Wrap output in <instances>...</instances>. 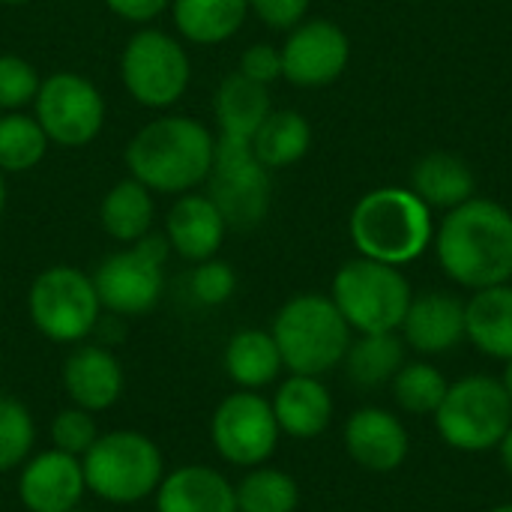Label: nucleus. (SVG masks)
<instances>
[{
  "label": "nucleus",
  "instance_id": "40",
  "mask_svg": "<svg viewBox=\"0 0 512 512\" xmlns=\"http://www.w3.org/2000/svg\"><path fill=\"white\" fill-rule=\"evenodd\" d=\"M498 456H501V465H504V471L512 477V426L507 429V435L501 438V444H498Z\"/></svg>",
  "mask_w": 512,
  "mask_h": 512
},
{
  "label": "nucleus",
  "instance_id": "16",
  "mask_svg": "<svg viewBox=\"0 0 512 512\" xmlns=\"http://www.w3.org/2000/svg\"><path fill=\"white\" fill-rule=\"evenodd\" d=\"M342 441L351 462L369 474H393L411 453V435L405 423L381 405L357 408L345 423Z\"/></svg>",
  "mask_w": 512,
  "mask_h": 512
},
{
  "label": "nucleus",
  "instance_id": "17",
  "mask_svg": "<svg viewBox=\"0 0 512 512\" xmlns=\"http://www.w3.org/2000/svg\"><path fill=\"white\" fill-rule=\"evenodd\" d=\"M60 384L69 399V405L84 408L90 414L111 411L126 387V372L117 354L105 345H72V351L63 360Z\"/></svg>",
  "mask_w": 512,
  "mask_h": 512
},
{
  "label": "nucleus",
  "instance_id": "2",
  "mask_svg": "<svg viewBox=\"0 0 512 512\" xmlns=\"http://www.w3.org/2000/svg\"><path fill=\"white\" fill-rule=\"evenodd\" d=\"M216 135L195 117L165 114L144 123L126 144L129 177L150 192L186 195L201 186L213 168Z\"/></svg>",
  "mask_w": 512,
  "mask_h": 512
},
{
  "label": "nucleus",
  "instance_id": "3",
  "mask_svg": "<svg viewBox=\"0 0 512 512\" xmlns=\"http://www.w3.org/2000/svg\"><path fill=\"white\" fill-rule=\"evenodd\" d=\"M348 231L363 258L393 267L417 261L435 240L432 207L399 186L366 192L351 210Z\"/></svg>",
  "mask_w": 512,
  "mask_h": 512
},
{
  "label": "nucleus",
  "instance_id": "4",
  "mask_svg": "<svg viewBox=\"0 0 512 512\" xmlns=\"http://www.w3.org/2000/svg\"><path fill=\"white\" fill-rule=\"evenodd\" d=\"M282 363L291 375H315L339 369L354 330L336 309V303L324 294H297L291 297L273 318L270 327Z\"/></svg>",
  "mask_w": 512,
  "mask_h": 512
},
{
  "label": "nucleus",
  "instance_id": "19",
  "mask_svg": "<svg viewBox=\"0 0 512 512\" xmlns=\"http://www.w3.org/2000/svg\"><path fill=\"white\" fill-rule=\"evenodd\" d=\"M228 234V222L219 207L207 198V192H186L177 195L174 207L165 219V240L168 246L192 264L216 258Z\"/></svg>",
  "mask_w": 512,
  "mask_h": 512
},
{
  "label": "nucleus",
  "instance_id": "36",
  "mask_svg": "<svg viewBox=\"0 0 512 512\" xmlns=\"http://www.w3.org/2000/svg\"><path fill=\"white\" fill-rule=\"evenodd\" d=\"M189 288H192V297L201 306H222L237 291V273H234V267L228 261L207 258V261L195 264Z\"/></svg>",
  "mask_w": 512,
  "mask_h": 512
},
{
  "label": "nucleus",
  "instance_id": "15",
  "mask_svg": "<svg viewBox=\"0 0 512 512\" xmlns=\"http://www.w3.org/2000/svg\"><path fill=\"white\" fill-rule=\"evenodd\" d=\"M84 495L87 483L78 456L48 447L18 468V501L27 512H72Z\"/></svg>",
  "mask_w": 512,
  "mask_h": 512
},
{
  "label": "nucleus",
  "instance_id": "11",
  "mask_svg": "<svg viewBox=\"0 0 512 512\" xmlns=\"http://www.w3.org/2000/svg\"><path fill=\"white\" fill-rule=\"evenodd\" d=\"M204 183L228 228L249 231L264 222L270 210V171L255 159L252 141L216 135L213 168Z\"/></svg>",
  "mask_w": 512,
  "mask_h": 512
},
{
  "label": "nucleus",
  "instance_id": "33",
  "mask_svg": "<svg viewBox=\"0 0 512 512\" xmlns=\"http://www.w3.org/2000/svg\"><path fill=\"white\" fill-rule=\"evenodd\" d=\"M36 447V420L12 396H0V474L18 471Z\"/></svg>",
  "mask_w": 512,
  "mask_h": 512
},
{
  "label": "nucleus",
  "instance_id": "13",
  "mask_svg": "<svg viewBox=\"0 0 512 512\" xmlns=\"http://www.w3.org/2000/svg\"><path fill=\"white\" fill-rule=\"evenodd\" d=\"M33 117L57 147H87L105 126L99 87L78 72H51L33 99Z\"/></svg>",
  "mask_w": 512,
  "mask_h": 512
},
{
  "label": "nucleus",
  "instance_id": "38",
  "mask_svg": "<svg viewBox=\"0 0 512 512\" xmlns=\"http://www.w3.org/2000/svg\"><path fill=\"white\" fill-rule=\"evenodd\" d=\"M249 9L273 30H291L297 27L306 12L309 0H249Z\"/></svg>",
  "mask_w": 512,
  "mask_h": 512
},
{
  "label": "nucleus",
  "instance_id": "1",
  "mask_svg": "<svg viewBox=\"0 0 512 512\" xmlns=\"http://www.w3.org/2000/svg\"><path fill=\"white\" fill-rule=\"evenodd\" d=\"M432 243L441 270L462 288L480 291L512 279V213L492 198H468L447 210Z\"/></svg>",
  "mask_w": 512,
  "mask_h": 512
},
{
  "label": "nucleus",
  "instance_id": "18",
  "mask_svg": "<svg viewBox=\"0 0 512 512\" xmlns=\"http://www.w3.org/2000/svg\"><path fill=\"white\" fill-rule=\"evenodd\" d=\"M405 348L420 357H438L465 342V300L447 291H429L411 300L402 321Z\"/></svg>",
  "mask_w": 512,
  "mask_h": 512
},
{
  "label": "nucleus",
  "instance_id": "24",
  "mask_svg": "<svg viewBox=\"0 0 512 512\" xmlns=\"http://www.w3.org/2000/svg\"><path fill=\"white\" fill-rule=\"evenodd\" d=\"M213 111H216L219 135H231V138L252 141V135L267 120V114L273 111V105H270V93H267L264 84L249 81L246 75L234 72V75H228L216 87Z\"/></svg>",
  "mask_w": 512,
  "mask_h": 512
},
{
  "label": "nucleus",
  "instance_id": "45",
  "mask_svg": "<svg viewBox=\"0 0 512 512\" xmlns=\"http://www.w3.org/2000/svg\"><path fill=\"white\" fill-rule=\"evenodd\" d=\"M72 512H84V510H81V507H78V510H72Z\"/></svg>",
  "mask_w": 512,
  "mask_h": 512
},
{
  "label": "nucleus",
  "instance_id": "31",
  "mask_svg": "<svg viewBox=\"0 0 512 512\" xmlns=\"http://www.w3.org/2000/svg\"><path fill=\"white\" fill-rule=\"evenodd\" d=\"M48 135L39 120L21 111H6L0 117V171L21 174L36 168L48 153Z\"/></svg>",
  "mask_w": 512,
  "mask_h": 512
},
{
  "label": "nucleus",
  "instance_id": "41",
  "mask_svg": "<svg viewBox=\"0 0 512 512\" xmlns=\"http://www.w3.org/2000/svg\"><path fill=\"white\" fill-rule=\"evenodd\" d=\"M501 384H504V390H507V396H510L512 402V360L504 363V375H501Z\"/></svg>",
  "mask_w": 512,
  "mask_h": 512
},
{
  "label": "nucleus",
  "instance_id": "42",
  "mask_svg": "<svg viewBox=\"0 0 512 512\" xmlns=\"http://www.w3.org/2000/svg\"><path fill=\"white\" fill-rule=\"evenodd\" d=\"M3 207H6V174L0 171V216H3Z\"/></svg>",
  "mask_w": 512,
  "mask_h": 512
},
{
  "label": "nucleus",
  "instance_id": "34",
  "mask_svg": "<svg viewBox=\"0 0 512 512\" xmlns=\"http://www.w3.org/2000/svg\"><path fill=\"white\" fill-rule=\"evenodd\" d=\"M48 435H51V447H54V450L81 459V456L96 444V438H99L102 432H99L96 414H90V411H84V408H75V405H66L63 411L54 414Z\"/></svg>",
  "mask_w": 512,
  "mask_h": 512
},
{
  "label": "nucleus",
  "instance_id": "21",
  "mask_svg": "<svg viewBox=\"0 0 512 512\" xmlns=\"http://www.w3.org/2000/svg\"><path fill=\"white\" fill-rule=\"evenodd\" d=\"M279 432L297 441L324 435L333 423L336 402L330 387L315 375H288L270 399Z\"/></svg>",
  "mask_w": 512,
  "mask_h": 512
},
{
  "label": "nucleus",
  "instance_id": "20",
  "mask_svg": "<svg viewBox=\"0 0 512 512\" xmlns=\"http://www.w3.org/2000/svg\"><path fill=\"white\" fill-rule=\"evenodd\" d=\"M153 507L156 512H237V492L210 465H177L165 471Z\"/></svg>",
  "mask_w": 512,
  "mask_h": 512
},
{
  "label": "nucleus",
  "instance_id": "22",
  "mask_svg": "<svg viewBox=\"0 0 512 512\" xmlns=\"http://www.w3.org/2000/svg\"><path fill=\"white\" fill-rule=\"evenodd\" d=\"M465 339L492 360H512V285H492L465 303Z\"/></svg>",
  "mask_w": 512,
  "mask_h": 512
},
{
  "label": "nucleus",
  "instance_id": "39",
  "mask_svg": "<svg viewBox=\"0 0 512 512\" xmlns=\"http://www.w3.org/2000/svg\"><path fill=\"white\" fill-rule=\"evenodd\" d=\"M105 6L123 21L147 24V21L159 18L171 6V0H105Z\"/></svg>",
  "mask_w": 512,
  "mask_h": 512
},
{
  "label": "nucleus",
  "instance_id": "12",
  "mask_svg": "<svg viewBox=\"0 0 512 512\" xmlns=\"http://www.w3.org/2000/svg\"><path fill=\"white\" fill-rule=\"evenodd\" d=\"M279 423L267 396L255 390L228 393L210 417V444L225 465L258 468L267 465L279 447Z\"/></svg>",
  "mask_w": 512,
  "mask_h": 512
},
{
  "label": "nucleus",
  "instance_id": "26",
  "mask_svg": "<svg viewBox=\"0 0 512 512\" xmlns=\"http://www.w3.org/2000/svg\"><path fill=\"white\" fill-rule=\"evenodd\" d=\"M249 0H171V18L192 45L228 42L246 21Z\"/></svg>",
  "mask_w": 512,
  "mask_h": 512
},
{
  "label": "nucleus",
  "instance_id": "43",
  "mask_svg": "<svg viewBox=\"0 0 512 512\" xmlns=\"http://www.w3.org/2000/svg\"><path fill=\"white\" fill-rule=\"evenodd\" d=\"M489 512H512V504H498V507H492Z\"/></svg>",
  "mask_w": 512,
  "mask_h": 512
},
{
  "label": "nucleus",
  "instance_id": "30",
  "mask_svg": "<svg viewBox=\"0 0 512 512\" xmlns=\"http://www.w3.org/2000/svg\"><path fill=\"white\" fill-rule=\"evenodd\" d=\"M234 492L237 512H297L300 507L297 480L273 465L249 468L240 483H234Z\"/></svg>",
  "mask_w": 512,
  "mask_h": 512
},
{
  "label": "nucleus",
  "instance_id": "6",
  "mask_svg": "<svg viewBox=\"0 0 512 512\" xmlns=\"http://www.w3.org/2000/svg\"><path fill=\"white\" fill-rule=\"evenodd\" d=\"M432 420L450 450L489 453L512 426V402L501 378L468 375L447 387Z\"/></svg>",
  "mask_w": 512,
  "mask_h": 512
},
{
  "label": "nucleus",
  "instance_id": "23",
  "mask_svg": "<svg viewBox=\"0 0 512 512\" xmlns=\"http://www.w3.org/2000/svg\"><path fill=\"white\" fill-rule=\"evenodd\" d=\"M222 366H225V375L231 378V384L237 390H255V393L276 384L279 375L285 372V363H282V354H279L273 333L258 330V327L237 330L228 339L225 354H222Z\"/></svg>",
  "mask_w": 512,
  "mask_h": 512
},
{
  "label": "nucleus",
  "instance_id": "5",
  "mask_svg": "<svg viewBox=\"0 0 512 512\" xmlns=\"http://www.w3.org/2000/svg\"><path fill=\"white\" fill-rule=\"evenodd\" d=\"M87 492L114 507H132L156 495L165 477L159 444L138 429L102 432L81 456Z\"/></svg>",
  "mask_w": 512,
  "mask_h": 512
},
{
  "label": "nucleus",
  "instance_id": "14",
  "mask_svg": "<svg viewBox=\"0 0 512 512\" xmlns=\"http://www.w3.org/2000/svg\"><path fill=\"white\" fill-rule=\"evenodd\" d=\"M279 51L282 78H288L294 87H327L345 72L351 42L339 24L327 18H312L291 27Z\"/></svg>",
  "mask_w": 512,
  "mask_h": 512
},
{
  "label": "nucleus",
  "instance_id": "29",
  "mask_svg": "<svg viewBox=\"0 0 512 512\" xmlns=\"http://www.w3.org/2000/svg\"><path fill=\"white\" fill-rule=\"evenodd\" d=\"M351 384L360 390H378L396 378L405 366V342L396 333H360L342 360Z\"/></svg>",
  "mask_w": 512,
  "mask_h": 512
},
{
  "label": "nucleus",
  "instance_id": "25",
  "mask_svg": "<svg viewBox=\"0 0 512 512\" xmlns=\"http://www.w3.org/2000/svg\"><path fill=\"white\" fill-rule=\"evenodd\" d=\"M411 189L426 207L453 210L474 198V171L456 153H429L414 165Z\"/></svg>",
  "mask_w": 512,
  "mask_h": 512
},
{
  "label": "nucleus",
  "instance_id": "7",
  "mask_svg": "<svg viewBox=\"0 0 512 512\" xmlns=\"http://www.w3.org/2000/svg\"><path fill=\"white\" fill-rule=\"evenodd\" d=\"M330 300L336 303L348 327L360 336L399 333L414 294L399 267L360 255L336 270Z\"/></svg>",
  "mask_w": 512,
  "mask_h": 512
},
{
  "label": "nucleus",
  "instance_id": "32",
  "mask_svg": "<svg viewBox=\"0 0 512 512\" xmlns=\"http://www.w3.org/2000/svg\"><path fill=\"white\" fill-rule=\"evenodd\" d=\"M447 387H450V381L429 360H414V363L405 360V366L390 381L396 405L411 417H432L438 411Z\"/></svg>",
  "mask_w": 512,
  "mask_h": 512
},
{
  "label": "nucleus",
  "instance_id": "9",
  "mask_svg": "<svg viewBox=\"0 0 512 512\" xmlns=\"http://www.w3.org/2000/svg\"><path fill=\"white\" fill-rule=\"evenodd\" d=\"M168 249L171 246L165 234L150 231L147 237L108 255L93 273V285H96L102 309H108L111 315H123V318L153 312L165 294Z\"/></svg>",
  "mask_w": 512,
  "mask_h": 512
},
{
  "label": "nucleus",
  "instance_id": "27",
  "mask_svg": "<svg viewBox=\"0 0 512 512\" xmlns=\"http://www.w3.org/2000/svg\"><path fill=\"white\" fill-rule=\"evenodd\" d=\"M153 216H156L153 195L135 177L114 183L99 204V222H102L105 234L123 246L147 237L153 228Z\"/></svg>",
  "mask_w": 512,
  "mask_h": 512
},
{
  "label": "nucleus",
  "instance_id": "44",
  "mask_svg": "<svg viewBox=\"0 0 512 512\" xmlns=\"http://www.w3.org/2000/svg\"><path fill=\"white\" fill-rule=\"evenodd\" d=\"M0 3H6V6H21V3H30V0H0Z\"/></svg>",
  "mask_w": 512,
  "mask_h": 512
},
{
  "label": "nucleus",
  "instance_id": "37",
  "mask_svg": "<svg viewBox=\"0 0 512 512\" xmlns=\"http://www.w3.org/2000/svg\"><path fill=\"white\" fill-rule=\"evenodd\" d=\"M240 75H246L249 81H258V84H273L276 78H282V51L276 45H267V42H258V45H249L240 57Z\"/></svg>",
  "mask_w": 512,
  "mask_h": 512
},
{
  "label": "nucleus",
  "instance_id": "10",
  "mask_svg": "<svg viewBox=\"0 0 512 512\" xmlns=\"http://www.w3.org/2000/svg\"><path fill=\"white\" fill-rule=\"evenodd\" d=\"M120 81L138 105L162 111L189 90L192 63L171 33L141 27L120 54Z\"/></svg>",
  "mask_w": 512,
  "mask_h": 512
},
{
  "label": "nucleus",
  "instance_id": "28",
  "mask_svg": "<svg viewBox=\"0 0 512 512\" xmlns=\"http://www.w3.org/2000/svg\"><path fill=\"white\" fill-rule=\"evenodd\" d=\"M312 147V126L300 111L282 108L270 111L267 120L252 135V153L267 171L288 168L300 162Z\"/></svg>",
  "mask_w": 512,
  "mask_h": 512
},
{
  "label": "nucleus",
  "instance_id": "35",
  "mask_svg": "<svg viewBox=\"0 0 512 512\" xmlns=\"http://www.w3.org/2000/svg\"><path fill=\"white\" fill-rule=\"evenodd\" d=\"M39 72L18 54H0V111H21L39 93Z\"/></svg>",
  "mask_w": 512,
  "mask_h": 512
},
{
  "label": "nucleus",
  "instance_id": "8",
  "mask_svg": "<svg viewBox=\"0 0 512 512\" xmlns=\"http://www.w3.org/2000/svg\"><path fill=\"white\" fill-rule=\"evenodd\" d=\"M27 312L48 342L81 345L99 327L102 303L93 276L69 264H54L33 279L27 291Z\"/></svg>",
  "mask_w": 512,
  "mask_h": 512
}]
</instances>
